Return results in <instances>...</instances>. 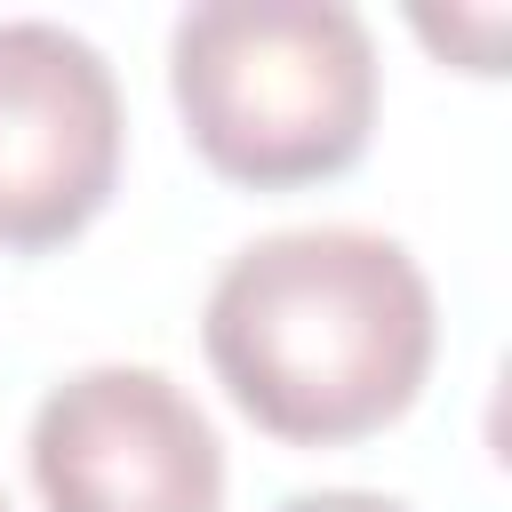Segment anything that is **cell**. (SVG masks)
<instances>
[{"instance_id": "6da1fadb", "label": "cell", "mask_w": 512, "mask_h": 512, "mask_svg": "<svg viewBox=\"0 0 512 512\" xmlns=\"http://www.w3.org/2000/svg\"><path fill=\"white\" fill-rule=\"evenodd\" d=\"M232 408L288 448H352L400 424L432 376V280L392 232L288 224L248 240L200 312Z\"/></svg>"}, {"instance_id": "7a4b0ae2", "label": "cell", "mask_w": 512, "mask_h": 512, "mask_svg": "<svg viewBox=\"0 0 512 512\" xmlns=\"http://www.w3.org/2000/svg\"><path fill=\"white\" fill-rule=\"evenodd\" d=\"M168 96L216 176L328 184L368 152L376 40L344 0H200L168 32Z\"/></svg>"}, {"instance_id": "3957f363", "label": "cell", "mask_w": 512, "mask_h": 512, "mask_svg": "<svg viewBox=\"0 0 512 512\" xmlns=\"http://www.w3.org/2000/svg\"><path fill=\"white\" fill-rule=\"evenodd\" d=\"M32 488L48 512H224V440L192 392L136 360H96L32 408Z\"/></svg>"}, {"instance_id": "277c9868", "label": "cell", "mask_w": 512, "mask_h": 512, "mask_svg": "<svg viewBox=\"0 0 512 512\" xmlns=\"http://www.w3.org/2000/svg\"><path fill=\"white\" fill-rule=\"evenodd\" d=\"M120 184V80L96 40L0 16V248L32 256L96 224Z\"/></svg>"}, {"instance_id": "5b68a950", "label": "cell", "mask_w": 512, "mask_h": 512, "mask_svg": "<svg viewBox=\"0 0 512 512\" xmlns=\"http://www.w3.org/2000/svg\"><path fill=\"white\" fill-rule=\"evenodd\" d=\"M272 512H408V504L400 496H376V488H304V496H288Z\"/></svg>"}, {"instance_id": "8992f818", "label": "cell", "mask_w": 512, "mask_h": 512, "mask_svg": "<svg viewBox=\"0 0 512 512\" xmlns=\"http://www.w3.org/2000/svg\"><path fill=\"white\" fill-rule=\"evenodd\" d=\"M0 512H8V496H0Z\"/></svg>"}]
</instances>
